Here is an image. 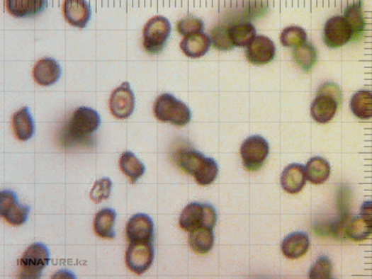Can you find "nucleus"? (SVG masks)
I'll list each match as a JSON object with an SVG mask.
<instances>
[{
    "mask_svg": "<svg viewBox=\"0 0 372 279\" xmlns=\"http://www.w3.org/2000/svg\"><path fill=\"white\" fill-rule=\"evenodd\" d=\"M15 136L22 142L28 141L35 133V124L28 108L18 110L13 117Z\"/></svg>",
    "mask_w": 372,
    "mask_h": 279,
    "instance_id": "22",
    "label": "nucleus"
},
{
    "mask_svg": "<svg viewBox=\"0 0 372 279\" xmlns=\"http://www.w3.org/2000/svg\"><path fill=\"white\" fill-rule=\"evenodd\" d=\"M217 222L215 209L210 204L190 203L181 213L179 224L181 228L187 232L198 229L199 227H208L213 229Z\"/></svg>",
    "mask_w": 372,
    "mask_h": 279,
    "instance_id": "5",
    "label": "nucleus"
},
{
    "mask_svg": "<svg viewBox=\"0 0 372 279\" xmlns=\"http://www.w3.org/2000/svg\"><path fill=\"white\" fill-rule=\"evenodd\" d=\"M203 29V21L193 16L184 17L177 23V30L184 37L201 33Z\"/></svg>",
    "mask_w": 372,
    "mask_h": 279,
    "instance_id": "33",
    "label": "nucleus"
},
{
    "mask_svg": "<svg viewBox=\"0 0 372 279\" xmlns=\"http://www.w3.org/2000/svg\"><path fill=\"white\" fill-rule=\"evenodd\" d=\"M293 56L296 64L305 72L311 71L317 64V50L310 42H305L294 47Z\"/></svg>",
    "mask_w": 372,
    "mask_h": 279,
    "instance_id": "29",
    "label": "nucleus"
},
{
    "mask_svg": "<svg viewBox=\"0 0 372 279\" xmlns=\"http://www.w3.org/2000/svg\"><path fill=\"white\" fill-rule=\"evenodd\" d=\"M244 167L249 171L260 170L269 155V144L261 136L253 135L243 142L240 148Z\"/></svg>",
    "mask_w": 372,
    "mask_h": 279,
    "instance_id": "8",
    "label": "nucleus"
},
{
    "mask_svg": "<svg viewBox=\"0 0 372 279\" xmlns=\"http://www.w3.org/2000/svg\"><path fill=\"white\" fill-rule=\"evenodd\" d=\"M154 258V251L152 242L130 243L127 249L125 261L128 268L136 275L147 272Z\"/></svg>",
    "mask_w": 372,
    "mask_h": 279,
    "instance_id": "9",
    "label": "nucleus"
},
{
    "mask_svg": "<svg viewBox=\"0 0 372 279\" xmlns=\"http://www.w3.org/2000/svg\"><path fill=\"white\" fill-rule=\"evenodd\" d=\"M276 46L269 38L256 35L246 50V57L252 64H269L276 56Z\"/></svg>",
    "mask_w": 372,
    "mask_h": 279,
    "instance_id": "13",
    "label": "nucleus"
},
{
    "mask_svg": "<svg viewBox=\"0 0 372 279\" xmlns=\"http://www.w3.org/2000/svg\"><path fill=\"white\" fill-rule=\"evenodd\" d=\"M47 0H6V8L11 16L28 18L38 16L47 8Z\"/></svg>",
    "mask_w": 372,
    "mask_h": 279,
    "instance_id": "18",
    "label": "nucleus"
},
{
    "mask_svg": "<svg viewBox=\"0 0 372 279\" xmlns=\"http://www.w3.org/2000/svg\"><path fill=\"white\" fill-rule=\"evenodd\" d=\"M30 207L18 203L13 191L4 190L0 194V215L11 225L19 227L28 218Z\"/></svg>",
    "mask_w": 372,
    "mask_h": 279,
    "instance_id": "12",
    "label": "nucleus"
},
{
    "mask_svg": "<svg viewBox=\"0 0 372 279\" xmlns=\"http://www.w3.org/2000/svg\"><path fill=\"white\" fill-rule=\"evenodd\" d=\"M171 25L163 16H154L149 20L144 28V49L150 55H157L165 47L171 35Z\"/></svg>",
    "mask_w": 372,
    "mask_h": 279,
    "instance_id": "7",
    "label": "nucleus"
},
{
    "mask_svg": "<svg viewBox=\"0 0 372 279\" xmlns=\"http://www.w3.org/2000/svg\"><path fill=\"white\" fill-rule=\"evenodd\" d=\"M332 263L329 258L320 257L314 266L311 267L309 277L312 279H329L332 278L333 271Z\"/></svg>",
    "mask_w": 372,
    "mask_h": 279,
    "instance_id": "35",
    "label": "nucleus"
},
{
    "mask_svg": "<svg viewBox=\"0 0 372 279\" xmlns=\"http://www.w3.org/2000/svg\"><path fill=\"white\" fill-rule=\"evenodd\" d=\"M154 114L157 120L162 123L178 127L186 126L191 120V111L188 106L169 93L157 97L154 105Z\"/></svg>",
    "mask_w": 372,
    "mask_h": 279,
    "instance_id": "3",
    "label": "nucleus"
},
{
    "mask_svg": "<svg viewBox=\"0 0 372 279\" xmlns=\"http://www.w3.org/2000/svg\"><path fill=\"white\" fill-rule=\"evenodd\" d=\"M345 20L349 23L353 31V40H359L363 37L366 29V22L363 16L361 0L350 3L344 11Z\"/></svg>",
    "mask_w": 372,
    "mask_h": 279,
    "instance_id": "23",
    "label": "nucleus"
},
{
    "mask_svg": "<svg viewBox=\"0 0 372 279\" xmlns=\"http://www.w3.org/2000/svg\"><path fill=\"white\" fill-rule=\"evenodd\" d=\"M338 232L354 241H363L371 236L372 228L361 216L346 215L340 220Z\"/></svg>",
    "mask_w": 372,
    "mask_h": 279,
    "instance_id": "15",
    "label": "nucleus"
},
{
    "mask_svg": "<svg viewBox=\"0 0 372 279\" xmlns=\"http://www.w3.org/2000/svg\"><path fill=\"white\" fill-rule=\"evenodd\" d=\"M350 108L353 114L359 120H371L372 118V91H357L351 99Z\"/></svg>",
    "mask_w": 372,
    "mask_h": 279,
    "instance_id": "27",
    "label": "nucleus"
},
{
    "mask_svg": "<svg viewBox=\"0 0 372 279\" xmlns=\"http://www.w3.org/2000/svg\"><path fill=\"white\" fill-rule=\"evenodd\" d=\"M112 186V181L109 178H102L96 181L89 193L91 200L97 204L107 200L111 195Z\"/></svg>",
    "mask_w": 372,
    "mask_h": 279,
    "instance_id": "34",
    "label": "nucleus"
},
{
    "mask_svg": "<svg viewBox=\"0 0 372 279\" xmlns=\"http://www.w3.org/2000/svg\"><path fill=\"white\" fill-rule=\"evenodd\" d=\"M210 38L205 33H196L184 37L181 41L180 47L183 52L190 58H201L210 50Z\"/></svg>",
    "mask_w": 372,
    "mask_h": 279,
    "instance_id": "20",
    "label": "nucleus"
},
{
    "mask_svg": "<svg viewBox=\"0 0 372 279\" xmlns=\"http://www.w3.org/2000/svg\"><path fill=\"white\" fill-rule=\"evenodd\" d=\"M342 101V91L335 83L327 82L318 89L311 105V115L318 123L326 124L334 118Z\"/></svg>",
    "mask_w": 372,
    "mask_h": 279,
    "instance_id": "2",
    "label": "nucleus"
},
{
    "mask_svg": "<svg viewBox=\"0 0 372 279\" xmlns=\"http://www.w3.org/2000/svg\"><path fill=\"white\" fill-rule=\"evenodd\" d=\"M117 213L112 209H103L95 215L94 227L97 236L106 239H114V225Z\"/></svg>",
    "mask_w": 372,
    "mask_h": 279,
    "instance_id": "24",
    "label": "nucleus"
},
{
    "mask_svg": "<svg viewBox=\"0 0 372 279\" xmlns=\"http://www.w3.org/2000/svg\"><path fill=\"white\" fill-rule=\"evenodd\" d=\"M119 167L132 183H135L145 172V167L142 162L129 151L122 154L119 159Z\"/></svg>",
    "mask_w": 372,
    "mask_h": 279,
    "instance_id": "28",
    "label": "nucleus"
},
{
    "mask_svg": "<svg viewBox=\"0 0 372 279\" xmlns=\"http://www.w3.org/2000/svg\"><path fill=\"white\" fill-rule=\"evenodd\" d=\"M306 177L312 185H322L329 179L330 166L320 156L312 157L305 167Z\"/></svg>",
    "mask_w": 372,
    "mask_h": 279,
    "instance_id": "25",
    "label": "nucleus"
},
{
    "mask_svg": "<svg viewBox=\"0 0 372 279\" xmlns=\"http://www.w3.org/2000/svg\"><path fill=\"white\" fill-rule=\"evenodd\" d=\"M323 40L326 45L337 49L353 40V31L344 16H333L324 26Z\"/></svg>",
    "mask_w": 372,
    "mask_h": 279,
    "instance_id": "10",
    "label": "nucleus"
},
{
    "mask_svg": "<svg viewBox=\"0 0 372 279\" xmlns=\"http://www.w3.org/2000/svg\"><path fill=\"white\" fill-rule=\"evenodd\" d=\"M62 13L71 25L84 28L91 16V6L87 0H64Z\"/></svg>",
    "mask_w": 372,
    "mask_h": 279,
    "instance_id": "16",
    "label": "nucleus"
},
{
    "mask_svg": "<svg viewBox=\"0 0 372 279\" xmlns=\"http://www.w3.org/2000/svg\"><path fill=\"white\" fill-rule=\"evenodd\" d=\"M229 31L234 45L247 47L256 38V29L251 23H238L229 26Z\"/></svg>",
    "mask_w": 372,
    "mask_h": 279,
    "instance_id": "30",
    "label": "nucleus"
},
{
    "mask_svg": "<svg viewBox=\"0 0 372 279\" xmlns=\"http://www.w3.org/2000/svg\"><path fill=\"white\" fill-rule=\"evenodd\" d=\"M178 165L186 173L193 175L199 186H210L218 176L219 168L215 160L196 150H181L178 155Z\"/></svg>",
    "mask_w": 372,
    "mask_h": 279,
    "instance_id": "1",
    "label": "nucleus"
},
{
    "mask_svg": "<svg viewBox=\"0 0 372 279\" xmlns=\"http://www.w3.org/2000/svg\"><path fill=\"white\" fill-rule=\"evenodd\" d=\"M308 34L299 26H288L282 31L281 42L283 46L295 47L306 42Z\"/></svg>",
    "mask_w": 372,
    "mask_h": 279,
    "instance_id": "32",
    "label": "nucleus"
},
{
    "mask_svg": "<svg viewBox=\"0 0 372 279\" xmlns=\"http://www.w3.org/2000/svg\"><path fill=\"white\" fill-rule=\"evenodd\" d=\"M360 216L372 228V201H366L362 204Z\"/></svg>",
    "mask_w": 372,
    "mask_h": 279,
    "instance_id": "36",
    "label": "nucleus"
},
{
    "mask_svg": "<svg viewBox=\"0 0 372 279\" xmlns=\"http://www.w3.org/2000/svg\"><path fill=\"white\" fill-rule=\"evenodd\" d=\"M100 115L89 108H79L73 113L67 124V136L72 142H81L99 129Z\"/></svg>",
    "mask_w": 372,
    "mask_h": 279,
    "instance_id": "4",
    "label": "nucleus"
},
{
    "mask_svg": "<svg viewBox=\"0 0 372 279\" xmlns=\"http://www.w3.org/2000/svg\"><path fill=\"white\" fill-rule=\"evenodd\" d=\"M135 108V97L129 82L122 83L113 91L109 99V109L118 120H127Z\"/></svg>",
    "mask_w": 372,
    "mask_h": 279,
    "instance_id": "11",
    "label": "nucleus"
},
{
    "mask_svg": "<svg viewBox=\"0 0 372 279\" xmlns=\"http://www.w3.org/2000/svg\"><path fill=\"white\" fill-rule=\"evenodd\" d=\"M49 263L50 252L47 249L40 243H35L26 249L19 261V278H40Z\"/></svg>",
    "mask_w": 372,
    "mask_h": 279,
    "instance_id": "6",
    "label": "nucleus"
},
{
    "mask_svg": "<svg viewBox=\"0 0 372 279\" xmlns=\"http://www.w3.org/2000/svg\"><path fill=\"white\" fill-rule=\"evenodd\" d=\"M213 229L208 227H199L189 234V245L196 254H206L211 251L214 245Z\"/></svg>",
    "mask_w": 372,
    "mask_h": 279,
    "instance_id": "26",
    "label": "nucleus"
},
{
    "mask_svg": "<svg viewBox=\"0 0 372 279\" xmlns=\"http://www.w3.org/2000/svg\"><path fill=\"white\" fill-rule=\"evenodd\" d=\"M61 67L52 58H43L35 64L33 76L41 86H50L57 82L61 76Z\"/></svg>",
    "mask_w": 372,
    "mask_h": 279,
    "instance_id": "17",
    "label": "nucleus"
},
{
    "mask_svg": "<svg viewBox=\"0 0 372 279\" xmlns=\"http://www.w3.org/2000/svg\"><path fill=\"white\" fill-rule=\"evenodd\" d=\"M210 40L213 46L222 52L231 50L235 46L232 41L229 26H215L210 32Z\"/></svg>",
    "mask_w": 372,
    "mask_h": 279,
    "instance_id": "31",
    "label": "nucleus"
},
{
    "mask_svg": "<svg viewBox=\"0 0 372 279\" xmlns=\"http://www.w3.org/2000/svg\"><path fill=\"white\" fill-rule=\"evenodd\" d=\"M305 168L300 164H291L285 169L281 175V186L288 194H298L305 186Z\"/></svg>",
    "mask_w": 372,
    "mask_h": 279,
    "instance_id": "19",
    "label": "nucleus"
},
{
    "mask_svg": "<svg viewBox=\"0 0 372 279\" xmlns=\"http://www.w3.org/2000/svg\"><path fill=\"white\" fill-rule=\"evenodd\" d=\"M310 241L308 234L296 232L291 234L283 240L281 249L288 259L296 260L303 257L308 251Z\"/></svg>",
    "mask_w": 372,
    "mask_h": 279,
    "instance_id": "21",
    "label": "nucleus"
},
{
    "mask_svg": "<svg viewBox=\"0 0 372 279\" xmlns=\"http://www.w3.org/2000/svg\"><path fill=\"white\" fill-rule=\"evenodd\" d=\"M126 233L130 243L152 242L154 239V222L147 215H135L127 224Z\"/></svg>",
    "mask_w": 372,
    "mask_h": 279,
    "instance_id": "14",
    "label": "nucleus"
}]
</instances>
